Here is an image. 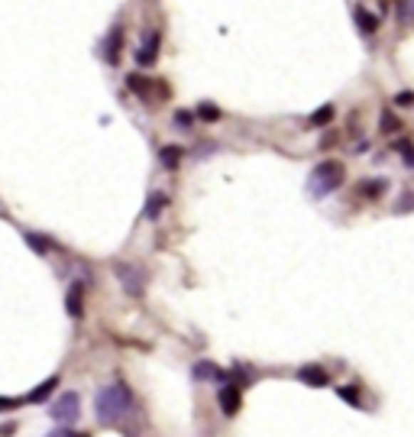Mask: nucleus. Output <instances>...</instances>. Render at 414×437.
<instances>
[{
    "label": "nucleus",
    "mask_w": 414,
    "mask_h": 437,
    "mask_svg": "<svg viewBox=\"0 0 414 437\" xmlns=\"http://www.w3.org/2000/svg\"><path fill=\"white\" fill-rule=\"evenodd\" d=\"M133 411V392H130L127 382H110L98 392L94 399V415H98L100 424H117Z\"/></svg>",
    "instance_id": "nucleus-1"
},
{
    "label": "nucleus",
    "mask_w": 414,
    "mask_h": 437,
    "mask_svg": "<svg viewBox=\"0 0 414 437\" xmlns=\"http://www.w3.org/2000/svg\"><path fill=\"white\" fill-rule=\"evenodd\" d=\"M346 182V165L340 159H324L321 165H314V172L308 175V195L311 197H327Z\"/></svg>",
    "instance_id": "nucleus-2"
},
{
    "label": "nucleus",
    "mask_w": 414,
    "mask_h": 437,
    "mask_svg": "<svg viewBox=\"0 0 414 437\" xmlns=\"http://www.w3.org/2000/svg\"><path fill=\"white\" fill-rule=\"evenodd\" d=\"M49 415H52V421H56V424L71 428V424L81 418V395H78V392H62L56 402H52Z\"/></svg>",
    "instance_id": "nucleus-3"
},
{
    "label": "nucleus",
    "mask_w": 414,
    "mask_h": 437,
    "mask_svg": "<svg viewBox=\"0 0 414 437\" xmlns=\"http://www.w3.org/2000/svg\"><path fill=\"white\" fill-rule=\"evenodd\" d=\"M113 275L120 279V285H123V292L130 298H140L143 289H146V272L140 266H133V262H113Z\"/></svg>",
    "instance_id": "nucleus-4"
},
{
    "label": "nucleus",
    "mask_w": 414,
    "mask_h": 437,
    "mask_svg": "<svg viewBox=\"0 0 414 437\" xmlns=\"http://www.w3.org/2000/svg\"><path fill=\"white\" fill-rule=\"evenodd\" d=\"M159 49H162V29H146L140 49H136V62H140L143 68H152V65L159 62Z\"/></svg>",
    "instance_id": "nucleus-5"
},
{
    "label": "nucleus",
    "mask_w": 414,
    "mask_h": 437,
    "mask_svg": "<svg viewBox=\"0 0 414 437\" xmlns=\"http://www.w3.org/2000/svg\"><path fill=\"white\" fill-rule=\"evenodd\" d=\"M217 402H220V411H224L227 418L237 415L239 405H243V389H239V382H224V386L217 389Z\"/></svg>",
    "instance_id": "nucleus-6"
},
{
    "label": "nucleus",
    "mask_w": 414,
    "mask_h": 437,
    "mask_svg": "<svg viewBox=\"0 0 414 437\" xmlns=\"http://www.w3.org/2000/svg\"><path fill=\"white\" fill-rule=\"evenodd\" d=\"M85 295H88V285L81 282V279H75V282L68 285V292H65V311H68V317H75V321L85 317Z\"/></svg>",
    "instance_id": "nucleus-7"
},
{
    "label": "nucleus",
    "mask_w": 414,
    "mask_h": 437,
    "mask_svg": "<svg viewBox=\"0 0 414 437\" xmlns=\"http://www.w3.org/2000/svg\"><path fill=\"white\" fill-rule=\"evenodd\" d=\"M120 49H123V26L117 23V26L107 33V39H104V62L117 65L120 62Z\"/></svg>",
    "instance_id": "nucleus-8"
},
{
    "label": "nucleus",
    "mask_w": 414,
    "mask_h": 437,
    "mask_svg": "<svg viewBox=\"0 0 414 437\" xmlns=\"http://www.w3.org/2000/svg\"><path fill=\"white\" fill-rule=\"evenodd\" d=\"M298 379L304 382V386H311V389H324V386H330V376H327V369L324 366H301L298 369Z\"/></svg>",
    "instance_id": "nucleus-9"
},
{
    "label": "nucleus",
    "mask_w": 414,
    "mask_h": 437,
    "mask_svg": "<svg viewBox=\"0 0 414 437\" xmlns=\"http://www.w3.org/2000/svg\"><path fill=\"white\" fill-rule=\"evenodd\" d=\"M169 205H172V201H169V195H165V191H152V195L146 197L143 217H146V220H159V217H162V211H165Z\"/></svg>",
    "instance_id": "nucleus-10"
},
{
    "label": "nucleus",
    "mask_w": 414,
    "mask_h": 437,
    "mask_svg": "<svg viewBox=\"0 0 414 437\" xmlns=\"http://www.w3.org/2000/svg\"><path fill=\"white\" fill-rule=\"evenodd\" d=\"M191 376H195L197 382H207V379H214V382H224V369H220V366H214L211 360H201V363H195V369H191Z\"/></svg>",
    "instance_id": "nucleus-11"
},
{
    "label": "nucleus",
    "mask_w": 414,
    "mask_h": 437,
    "mask_svg": "<svg viewBox=\"0 0 414 437\" xmlns=\"http://www.w3.org/2000/svg\"><path fill=\"white\" fill-rule=\"evenodd\" d=\"M56 386H58V376H49V379H43V382H39V386H36L29 395H23V399H26V405L46 402V399H49V395L56 392Z\"/></svg>",
    "instance_id": "nucleus-12"
},
{
    "label": "nucleus",
    "mask_w": 414,
    "mask_h": 437,
    "mask_svg": "<svg viewBox=\"0 0 414 437\" xmlns=\"http://www.w3.org/2000/svg\"><path fill=\"white\" fill-rule=\"evenodd\" d=\"M385 191H388V178H366V182H359V195L369 197V201L382 197Z\"/></svg>",
    "instance_id": "nucleus-13"
},
{
    "label": "nucleus",
    "mask_w": 414,
    "mask_h": 437,
    "mask_svg": "<svg viewBox=\"0 0 414 437\" xmlns=\"http://www.w3.org/2000/svg\"><path fill=\"white\" fill-rule=\"evenodd\" d=\"M353 16H356V26H359V33H376V29L382 26V20L372 10H366V7H356L353 10Z\"/></svg>",
    "instance_id": "nucleus-14"
},
{
    "label": "nucleus",
    "mask_w": 414,
    "mask_h": 437,
    "mask_svg": "<svg viewBox=\"0 0 414 437\" xmlns=\"http://www.w3.org/2000/svg\"><path fill=\"white\" fill-rule=\"evenodd\" d=\"M127 88H130V91H133L140 101H152V85H149V78L127 75Z\"/></svg>",
    "instance_id": "nucleus-15"
},
{
    "label": "nucleus",
    "mask_w": 414,
    "mask_h": 437,
    "mask_svg": "<svg viewBox=\"0 0 414 437\" xmlns=\"http://www.w3.org/2000/svg\"><path fill=\"white\" fill-rule=\"evenodd\" d=\"M182 153H185L182 146H162V149H159V159H162V165L175 172V169H178V163H182Z\"/></svg>",
    "instance_id": "nucleus-16"
},
{
    "label": "nucleus",
    "mask_w": 414,
    "mask_h": 437,
    "mask_svg": "<svg viewBox=\"0 0 414 437\" xmlns=\"http://www.w3.org/2000/svg\"><path fill=\"white\" fill-rule=\"evenodd\" d=\"M330 120H333V104H324V107H317V110L308 117V127L321 130V127H327Z\"/></svg>",
    "instance_id": "nucleus-17"
},
{
    "label": "nucleus",
    "mask_w": 414,
    "mask_h": 437,
    "mask_svg": "<svg viewBox=\"0 0 414 437\" xmlns=\"http://www.w3.org/2000/svg\"><path fill=\"white\" fill-rule=\"evenodd\" d=\"M23 240H26V247L33 250L36 256H46V253H49V250H52V243L46 240V237H36L33 230H23Z\"/></svg>",
    "instance_id": "nucleus-18"
},
{
    "label": "nucleus",
    "mask_w": 414,
    "mask_h": 437,
    "mask_svg": "<svg viewBox=\"0 0 414 437\" xmlns=\"http://www.w3.org/2000/svg\"><path fill=\"white\" fill-rule=\"evenodd\" d=\"M379 130H382L385 136H392V133H398V130H401V120L395 117L392 110H382V117H379Z\"/></svg>",
    "instance_id": "nucleus-19"
},
{
    "label": "nucleus",
    "mask_w": 414,
    "mask_h": 437,
    "mask_svg": "<svg viewBox=\"0 0 414 437\" xmlns=\"http://www.w3.org/2000/svg\"><path fill=\"white\" fill-rule=\"evenodd\" d=\"M395 16H398V23H414V0H398Z\"/></svg>",
    "instance_id": "nucleus-20"
},
{
    "label": "nucleus",
    "mask_w": 414,
    "mask_h": 437,
    "mask_svg": "<svg viewBox=\"0 0 414 437\" xmlns=\"http://www.w3.org/2000/svg\"><path fill=\"white\" fill-rule=\"evenodd\" d=\"M195 117H201V120H207V123H214V120H220V110L214 104H201L197 107V113Z\"/></svg>",
    "instance_id": "nucleus-21"
},
{
    "label": "nucleus",
    "mask_w": 414,
    "mask_h": 437,
    "mask_svg": "<svg viewBox=\"0 0 414 437\" xmlns=\"http://www.w3.org/2000/svg\"><path fill=\"white\" fill-rule=\"evenodd\" d=\"M175 127L178 130H191L195 127V113L191 110H175Z\"/></svg>",
    "instance_id": "nucleus-22"
},
{
    "label": "nucleus",
    "mask_w": 414,
    "mask_h": 437,
    "mask_svg": "<svg viewBox=\"0 0 414 437\" xmlns=\"http://www.w3.org/2000/svg\"><path fill=\"white\" fill-rule=\"evenodd\" d=\"M414 211V195H401L398 205H395V214H411Z\"/></svg>",
    "instance_id": "nucleus-23"
},
{
    "label": "nucleus",
    "mask_w": 414,
    "mask_h": 437,
    "mask_svg": "<svg viewBox=\"0 0 414 437\" xmlns=\"http://www.w3.org/2000/svg\"><path fill=\"white\" fill-rule=\"evenodd\" d=\"M392 104L395 107H414V91H398L392 98Z\"/></svg>",
    "instance_id": "nucleus-24"
},
{
    "label": "nucleus",
    "mask_w": 414,
    "mask_h": 437,
    "mask_svg": "<svg viewBox=\"0 0 414 437\" xmlns=\"http://www.w3.org/2000/svg\"><path fill=\"white\" fill-rule=\"evenodd\" d=\"M46 437H91V434H81V431H71V428H62V424H58V428L49 431Z\"/></svg>",
    "instance_id": "nucleus-25"
},
{
    "label": "nucleus",
    "mask_w": 414,
    "mask_h": 437,
    "mask_svg": "<svg viewBox=\"0 0 414 437\" xmlns=\"http://www.w3.org/2000/svg\"><path fill=\"white\" fill-rule=\"evenodd\" d=\"M20 405H26V399H0V411H14Z\"/></svg>",
    "instance_id": "nucleus-26"
},
{
    "label": "nucleus",
    "mask_w": 414,
    "mask_h": 437,
    "mask_svg": "<svg viewBox=\"0 0 414 437\" xmlns=\"http://www.w3.org/2000/svg\"><path fill=\"white\" fill-rule=\"evenodd\" d=\"M340 399H346V402H353V405H359V392H356V386H350V389H340Z\"/></svg>",
    "instance_id": "nucleus-27"
},
{
    "label": "nucleus",
    "mask_w": 414,
    "mask_h": 437,
    "mask_svg": "<svg viewBox=\"0 0 414 437\" xmlns=\"http://www.w3.org/2000/svg\"><path fill=\"white\" fill-rule=\"evenodd\" d=\"M16 431V421H7V424H0V437H10Z\"/></svg>",
    "instance_id": "nucleus-28"
},
{
    "label": "nucleus",
    "mask_w": 414,
    "mask_h": 437,
    "mask_svg": "<svg viewBox=\"0 0 414 437\" xmlns=\"http://www.w3.org/2000/svg\"><path fill=\"white\" fill-rule=\"evenodd\" d=\"M333 140H337V136H333V133H330V136H324V140H321V149H327V146H333Z\"/></svg>",
    "instance_id": "nucleus-29"
}]
</instances>
